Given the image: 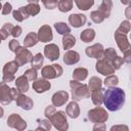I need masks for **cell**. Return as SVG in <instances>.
Returning a JSON list of instances; mask_svg holds the SVG:
<instances>
[{
    "label": "cell",
    "instance_id": "6da1fadb",
    "mask_svg": "<svg viewBox=\"0 0 131 131\" xmlns=\"http://www.w3.org/2000/svg\"><path fill=\"white\" fill-rule=\"evenodd\" d=\"M126 100V93L122 88L110 87L103 91L102 103L110 112H117L123 107Z\"/></svg>",
    "mask_w": 131,
    "mask_h": 131
},
{
    "label": "cell",
    "instance_id": "7a4b0ae2",
    "mask_svg": "<svg viewBox=\"0 0 131 131\" xmlns=\"http://www.w3.org/2000/svg\"><path fill=\"white\" fill-rule=\"evenodd\" d=\"M70 87L72 90V98L73 100L79 101L84 98H88L90 96L91 91L89 90L88 86L86 84L81 83L77 80H71L70 81Z\"/></svg>",
    "mask_w": 131,
    "mask_h": 131
},
{
    "label": "cell",
    "instance_id": "3957f363",
    "mask_svg": "<svg viewBox=\"0 0 131 131\" xmlns=\"http://www.w3.org/2000/svg\"><path fill=\"white\" fill-rule=\"evenodd\" d=\"M49 121L51 122V125L59 131H67L69 129L67 115H66V112L63 111H55V113L52 115Z\"/></svg>",
    "mask_w": 131,
    "mask_h": 131
},
{
    "label": "cell",
    "instance_id": "277c9868",
    "mask_svg": "<svg viewBox=\"0 0 131 131\" xmlns=\"http://www.w3.org/2000/svg\"><path fill=\"white\" fill-rule=\"evenodd\" d=\"M87 118L90 122L94 124H100V123H105L107 121L108 114L106 113V110H104L99 105L90 110L87 114Z\"/></svg>",
    "mask_w": 131,
    "mask_h": 131
},
{
    "label": "cell",
    "instance_id": "5b68a950",
    "mask_svg": "<svg viewBox=\"0 0 131 131\" xmlns=\"http://www.w3.org/2000/svg\"><path fill=\"white\" fill-rule=\"evenodd\" d=\"M62 73H63V70H62L61 66L58 63H52V64L45 66L41 70L42 78L47 79V80H51V79L60 77L62 75Z\"/></svg>",
    "mask_w": 131,
    "mask_h": 131
},
{
    "label": "cell",
    "instance_id": "8992f818",
    "mask_svg": "<svg viewBox=\"0 0 131 131\" xmlns=\"http://www.w3.org/2000/svg\"><path fill=\"white\" fill-rule=\"evenodd\" d=\"M18 68H19V66L17 64V62L15 60H10V61L6 62L2 70V74H3L2 81L5 83L12 82L15 78V74H16Z\"/></svg>",
    "mask_w": 131,
    "mask_h": 131
},
{
    "label": "cell",
    "instance_id": "52a82bcc",
    "mask_svg": "<svg viewBox=\"0 0 131 131\" xmlns=\"http://www.w3.org/2000/svg\"><path fill=\"white\" fill-rule=\"evenodd\" d=\"M15 58L14 60L17 62V64L19 67L25 66L28 62H31L32 58H33V54L30 50L27 49V47L25 46H20L15 52Z\"/></svg>",
    "mask_w": 131,
    "mask_h": 131
},
{
    "label": "cell",
    "instance_id": "ba28073f",
    "mask_svg": "<svg viewBox=\"0 0 131 131\" xmlns=\"http://www.w3.org/2000/svg\"><path fill=\"white\" fill-rule=\"evenodd\" d=\"M95 70H96L99 74H101V75H103V76H105V77L108 76V75L115 74V71H116V70L114 69L112 62L108 61L107 59H105L104 57L97 59V61H96V63H95Z\"/></svg>",
    "mask_w": 131,
    "mask_h": 131
},
{
    "label": "cell",
    "instance_id": "9c48e42d",
    "mask_svg": "<svg viewBox=\"0 0 131 131\" xmlns=\"http://www.w3.org/2000/svg\"><path fill=\"white\" fill-rule=\"evenodd\" d=\"M7 126L18 131H23L27 128L28 124L18 114H11L7 118Z\"/></svg>",
    "mask_w": 131,
    "mask_h": 131
},
{
    "label": "cell",
    "instance_id": "30bf717a",
    "mask_svg": "<svg viewBox=\"0 0 131 131\" xmlns=\"http://www.w3.org/2000/svg\"><path fill=\"white\" fill-rule=\"evenodd\" d=\"M103 51H104L103 45L100 44V43H95L91 46H88L85 49V53L88 57L96 58V59H99V58L103 57Z\"/></svg>",
    "mask_w": 131,
    "mask_h": 131
},
{
    "label": "cell",
    "instance_id": "8fae6325",
    "mask_svg": "<svg viewBox=\"0 0 131 131\" xmlns=\"http://www.w3.org/2000/svg\"><path fill=\"white\" fill-rule=\"evenodd\" d=\"M37 36H38V40L40 42H43V43L50 42L53 39V34H52L51 27L48 26V25H43L42 27L39 28Z\"/></svg>",
    "mask_w": 131,
    "mask_h": 131
},
{
    "label": "cell",
    "instance_id": "7c38bea8",
    "mask_svg": "<svg viewBox=\"0 0 131 131\" xmlns=\"http://www.w3.org/2000/svg\"><path fill=\"white\" fill-rule=\"evenodd\" d=\"M32 88L35 90V92L37 93H44L46 91H48L51 88V83L44 78H37L35 81H33L32 84Z\"/></svg>",
    "mask_w": 131,
    "mask_h": 131
},
{
    "label": "cell",
    "instance_id": "4fadbf2b",
    "mask_svg": "<svg viewBox=\"0 0 131 131\" xmlns=\"http://www.w3.org/2000/svg\"><path fill=\"white\" fill-rule=\"evenodd\" d=\"M12 101L10 94V87L5 82H0V102L4 105H8Z\"/></svg>",
    "mask_w": 131,
    "mask_h": 131
},
{
    "label": "cell",
    "instance_id": "5bb4252c",
    "mask_svg": "<svg viewBox=\"0 0 131 131\" xmlns=\"http://www.w3.org/2000/svg\"><path fill=\"white\" fill-rule=\"evenodd\" d=\"M114 37H115V40L117 42L118 47L120 48V50L122 52H125L126 50H128L130 48V43H129V40H128L126 34H123V33L116 30V32L114 34Z\"/></svg>",
    "mask_w": 131,
    "mask_h": 131
},
{
    "label": "cell",
    "instance_id": "9a60e30c",
    "mask_svg": "<svg viewBox=\"0 0 131 131\" xmlns=\"http://www.w3.org/2000/svg\"><path fill=\"white\" fill-rule=\"evenodd\" d=\"M59 48L56 44L54 43H50V44H47L45 47H44V55L51 61H54L56 59H58L59 57Z\"/></svg>",
    "mask_w": 131,
    "mask_h": 131
},
{
    "label": "cell",
    "instance_id": "2e32d148",
    "mask_svg": "<svg viewBox=\"0 0 131 131\" xmlns=\"http://www.w3.org/2000/svg\"><path fill=\"white\" fill-rule=\"evenodd\" d=\"M69 100V93L64 90H60L55 92L52 97H51V102L52 105L56 106H62L63 104H66V102H68Z\"/></svg>",
    "mask_w": 131,
    "mask_h": 131
},
{
    "label": "cell",
    "instance_id": "e0dca14e",
    "mask_svg": "<svg viewBox=\"0 0 131 131\" xmlns=\"http://www.w3.org/2000/svg\"><path fill=\"white\" fill-rule=\"evenodd\" d=\"M15 102H16L17 106H19L20 108H23V110H25V111H30V110H32L33 106H34V101H33V99H32L31 97L25 95L24 93H20V94L16 97Z\"/></svg>",
    "mask_w": 131,
    "mask_h": 131
},
{
    "label": "cell",
    "instance_id": "ac0fdd59",
    "mask_svg": "<svg viewBox=\"0 0 131 131\" xmlns=\"http://www.w3.org/2000/svg\"><path fill=\"white\" fill-rule=\"evenodd\" d=\"M87 21V17L85 14L82 13H73L69 16V23L73 28H81Z\"/></svg>",
    "mask_w": 131,
    "mask_h": 131
},
{
    "label": "cell",
    "instance_id": "d6986e66",
    "mask_svg": "<svg viewBox=\"0 0 131 131\" xmlns=\"http://www.w3.org/2000/svg\"><path fill=\"white\" fill-rule=\"evenodd\" d=\"M62 60L67 66L75 64L80 60V54L75 50H67L63 54Z\"/></svg>",
    "mask_w": 131,
    "mask_h": 131
},
{
    "label": "cell",
    "instance_id": "ffe728a7",
    "mask_svg": "<svg viewBox=\"0 0 131 131\" xmlns=\"http://www.w3.org/2000/svg\"><path fill=\"white\" fill-rule=\"evenodd\" d=\"M66 114L71 119H77L80 116V106L76 100L71 101L66 107Z\"/></svg>",
    "mask_w": 131,
    "mask_h": 131
},
{
    "label": "cell",
    "instance_id": "44dd1931",
    "mask_svg": "<svg viewBox=\"0 0 131 131\" xmlns=\"http://www.w3.org/2000/svg\"><path fill=\"white\" fill-rule=\"evenodd\" d=\"M15 88L20 93H26L29 90V80L25 75H21L15 79Z\"/></svg>",
    "mask_w": 131,
    "mask_h": 131
},
{
    "label": "cell",
    "instance_id": "7402d4cb",
    "mask_svg": "<svg viewBox=\"0 0 131 131\" xmlns=\"http://www.w3.org/2000/svg\"><path fill=\"white\" fill-rule=\"evenodd\" d=\"M21 9L28 18L29 16H35L40 12V5L38 3H29L26 6H21Z\"/></svg>",
    "mask_w": 131,
    "mask_h": 131
},
{
    "label": "cell",
    "instance_id": "603a6c76",
    "mask_svg": "<svg viewBox=\"0 0 131 131\" xmlns=\"http://www.w3.org/2000/svg\"><path fill=\"white\" fill-rule=\"evenodd\" d=\"M112 8H113V2H112V0H102L97 10L104 16V18H107L111 15Z\"/></svg>",
    "mask_w": 131,
    "mask_h": 131
},
{
    "label": "cell",
    "instance_id": "cb8c5ba5",
    "mask_svg": "<svg viewBox=\"0 0 131 131\" xmlns=\"http://www.w3.org/2000/svg\"><path fill=\"white\" fill-rule=\"evenodd\" d=\"M91 96V100L93 102L94 105L99 106L102 104V97H103V89L102 88H98L95 90H92L90 93Z\"/></svg>",
    "mask_w": 131,
    "mask_h": 131
},
{
    "label": "cell",
    "instance_id": "d4e9b609",
    "mask_svg": "<svg viewBox=\"0 0 131 131\" xmlns=\"http://www.w3.org/2000/svg\"><path fill=\"white\" fill-rule=\"evenodd\" d=\"M62 48L64 50H69L71 48H73L76 45V38L75 36H73L72 34H66L62 37Z\"/></svg>",
    "mask_w": 131,
    "mask_h": 131
},
{
    "label": "cell",
    "instance_id": "484cf974",
    "mask_svg": "<svg viewBox=\"0 0 131 131\" xmlns=\"http://www.w3.org/2000/svg\"><path fill=\"white\" fill-rule=\"evenodd\" d=\"M95 31L91 28H88V29H85L81 34H80V39L81 41H83L84 43H89L91 41L94 40L95 38Z\"/></svg>",
    "mask_w": 131,
    "mask_h": 131
},
{
    "label": "cell",
    "instance_id": "4316f807",
    "mask_svg": "<svg viewBox=\"0 0 131 131\" xmlns=\"http://www.w3.org/2000/svg\"><path fill=\"white\" fill-rule=\"evenodd\" d=\"M38 42H39V40H38L37 34L34 33V32H30V33L25 37V39H24V46L27 47V48L33 47V46H35Z\"/></svg>",
    "mask_w": 131,
    "mask_h": 131
},
{
    "label": "cell",
    "instance_id": "83f0119b",
    "mask_svg": "<svg viewBox=\"0 0 131 131\" xmlns=\"http://www.w3.org/2000/svg\"><path fill=\"white\" fill-rule=\"evenodd\" d=\"M73 79L77 81H84L88 76V70L86 68H77L73 71Z\"/></svg>",
    "mask_w": 131,
    "mask_h": 131
},
{
    "label": "cell",
    "instance_id": "f1b7e54d",
    "mask_svg": "<svg viewBox=\"0 0 131 131\" xmlns=\"http://www.w3.org/2000/svg\"><path fill=\"white\" fill-rule=\"evenodd\" d=\"M43 62H44V56L43 54L41 53H37L33 56L32 60H31V67L35 70H41L42 66H43Z\"/></svg>",
    "mask_w": 131,
    "mask_h": 131
},
{
    "label": "cell",
    "instance_id": "f546056e",
    "mask_svg": "<svg viewBox=\"0 0 131 131\" xmlns=\"http://www.w3.org/2000/svg\"><path fill=\"white\" fill-rule=\"evenodd\" d=\"M74 0H59L57 2V8L60 12H69L72 10Z\"/></svg>",
    "mask_w": 131,
    "mask_h": 131
},
{
    "label": "cell",
    "instance_id": "4dcf8cb0",
    "mask_svg": "<svg viewBox=\"0 0 131 131\" xmlns=\"http://www.w3.org/2000/svg\"><path fill=\"white\" fill-rule=\"evenodd\" d=\"M74 1L76 3L77 8L83 11L89 10L94 4V0H74Z\"/></svg>",
    "mask_w": 131,
    "mask_h": 131
},
{
    "label": "cell",
    "instance_id": "1f68e13d",
    "mask_svg": "<svg viewBox=\"0 0 131 131\" xmlns=\"http://www.w3.org/2000/svg\"><path fill=\"white\" fill-rule=\"evenodd\" d=\"M54 28L56 30V32L59 34V35H66V34H69L71 33V28L63 21H57L54 24Z\"/></svg>",
    "mask_w": 131,
    "mask_h": 131
},
{
    "label": "cell",
    "instance_id": "d6a6232c",
    "mask_svg": "<svg viewBox=\"0 0 131 131\" xmlns=\"http://www.w3.org/2000/svg\"><path fill=\"white\" fill-rule=\"evenodd\" d=\"M87 86H88L89 90L92 91V90L101 88V86H102V81H101L100 78H98V77H96V76H93V77L90 78V80H89Z\"/></svg>",
    "mask_w": 131,
    "mask_h": 131
},
{
    "label": "cell",
    "instance_id": "836d02e7",
    "mask_svg": "<svg viewBox=\"0 0 131 131\" xmlns=\"http://www.w3.org/2000/svg\"><path fill=\"white\" fill-rule=\"evenodd\" d=\"M103 83H104V85H105L107 88H110V87H115V86H117L118 83H119V78H118V76H116L115 74L108 75V76L105 77Z\"/></svg>",
    "mask_w": 131,
    "mask_h": 131
},
{
    "label": "cell",
    "instance_id": "e575fe53",
    "mask_svg": "<svg viewBox=\"0 0 131 131\" xmlns=\"http://www.w3.org/2000/svg\"><path fill=\"white\" fill-rule=\"evenodd\" d=\"M117 55H118V54H117V51H116V49L113 48V47L106 48V49H104V51H103V57H104L105 59H107L108 61H111V62H112V60H113Z\"/></svg>",
    "mask_w": 131,
    "mask_h": 131
},
{
    "label": "cell",
    "instance_id": "d590c367",
    "mask_svg": "<svg viewBox=\"0 0 131 131\" xmlns=\"http://www.w3.org/2000/svg\"><path fill=\"white\" fill-rule=\"evenodd\" d=\"M90 18H91V20H92L94 24H100V23H102V21L105 19L104 16H103L98 10L92 11V12L90 13Z\"/></svg>",
    "mask_w": 131,
    "mask_h": 131
},
{
    "label": "cell",
    "instance_id": "8d00e7d4",
    "mask_svg": "<svg viewBox=\"0 0 131 131\" xmlns=\"http://www.w3.org/2000/svg\"><path fill=\"white\" fill-rule=\"evenodd\" d=\"M37 122L39 123V126L36 128V130H44V131H48L51 129V122L46 119V120H37Z\"/></svg>",
    "mask_w": 131,
    "mask_h": 131
},
{
    "label": "cell",
    "instance_id": "74e56055",
    "mask_svg": "<svg viewBox=\"0 0 131 131\" xmlns=\"http://www.w3.org/2000/svg\"><path fill=\"white\" fill-rule=\"evenodd\" d=\"M24 75L27 77V79H28L29 81H32V82L35 81V80L37 79V76H38L37 70H35V69H33V68L27 70V71L24 73Z\"/></svg>",
    "mask_w": 131,
    "mask_h": 131
},
{
    "label": "cell",
    "instance_id": "f35d334b",
    "mask_svg": "<svg viewBox=\"0 0 131 131\" xmlns=\"http://www.w3.org/2000/svg\"><path fill=\"white\" fill-rule=\"evenodd\" d=\"M117 31L127 35L129 33V31H130V21L129 20H123L120 24V27L117 29Z\"/></svg>",
    "mask_w": 131,
    "mask_h": 131
},
{
    "label": "cell",
    "instance_id": "ab89813d",
    "mask_svg": "<svg viewBox=\"0 0 131 131\" xmlns=\"http://www.w3.org/2000/svg\"><path fill=\"white\" fill-rule=\"evenodd\" d=\"M123 63H124V59H123L122 56H119V55H117V56L112 60V64H113V67H114L115 70L121 69V67L123 66Z\"/></svg>",
    "mask_w": 131,
    "mask_h": 131
},
{
    "label": "cell",
    "instance_id": "60d3db41",
    "mask_svg": "<svg viewBox=\"0 0 131 131\" xmlns=\"http://www.w3.org/2000/svg\"><path fill=\"white\" fill-rule=\"evenodd\" d=\"M42 2H43V5L45 6L46 9L52 10V9L57 7V2L58 1L57 0H42Z\"/></svg>",
    "mask_w": 131,
    "mask_h": 131
},
{
    "label": "cell",
    "instance_id": "b9f144b4",
    "mask_svg": "<svg viewBox=\"0 0 131 131\" xmlns=\"http://www.w3.org/2000/svg\"><path fill=\"white\" fill-rule=\"evenodd\" d=\"M55 111H56V108H55L54 105H48V106H46V108H45V111H44V116H45V118L49 120V119L52 117V115L55 113Z\"/></svg>",
    "mask_w": 131,
    "mask_h": 131
},
{
    "label": "cell",
    "instance_id": "7bdbcfd3",
    "mask_svg": "<svg viewBox=\"0 0 131 131\" xmlns=\"http://www.w3.org/2000/svg\"><path fill=\"white\" fill-rule=\"evenodd\" d=\"M8 47H9L10 51L15 52V51L20 47V44H19V42H18V41H16L15 39H12V40H10V41H9V43H8Z\"/></svg>",
    "mask_w": 131,
    "mask_h": 131
},
{
    "label": "cell",
    "instance_id": "ee69618b",
    "mask_svg": "<svg viewBox=\"0 0 131 131\" xmlns=\"http://www.w3.org/2000/svg\"><path fill=\"white\" fill-rule=\"evenodd\" d=\"M12 16H13V18H14L16 21H18V23H21V21L25 19V16H24V14L21 13V11H20L19 9L13 10V11H12Z\"/></svg>",
    "mask_w": 131,
    "mask_h": 131
},
{
    "label": "cell",
    "instance_id": "f6af8a7d",
    "mask_svg": "<svg viewBox=\"0 0 131 131\" xmlns=\"http://www.w3.org/2000/svg\"><path fill=\"white\" fill-rule=\"evenodd\" d=\"M21 33H23L21 27H19V26H13L12 31H11V36L13 38H18L21 35Z\"/></svg>",
    "mask_w": 131,
    "mask_h": 131
},
{
    "label": "cell",
    "instance_id": "bcb514c9",
    "mask_svg": "<svg viewBox=\"0 0 131 131\" xmlns=\"http://www.w3.org/2000/svg\"><path fill=\"white\" fill-rule=\"evenodd\" d=\"M2 14L3 15H7L9 14L10 12H12V5L9 3V2H6L3 6H2V10H1Z\"/></svg>",
    "mask_w": 131,
    "mask_h": 131
},
{
    "label": "cell",
    "instance_id": "7dc6e473",
    "mask_svg": "<svg viewBox=\"0 0 131 131\" xmlns=\"http://www.w3.org/2000/svg\"><path fill=\"white\" fill-rule=\"evenodd\" d=\"M123 53H124V57H123L124 62L130 63V62H131V59H130V57H131V49L129 48L128 50H126V51H125V52H123Z\"/></svg>",
    "mask_w": 131,
    "mask_h": 131
},
{
    "label": "cell",
    "instance_id": "c3c4849f",
    "mask_svg": "<svg viewBox=\"0 0 131 131\" xmlns=\"http://www.w3.org/2000/svg\"><path fill=\"white\" fill-rule=\"evenodd\" d=\"M117 130H126V131H128L129 128L126 125H116V126L111 127V131H117Z\"/></svg>",
    "mask_w": 131,
    "mask_h": 131
},
{
    "label": "cell",
    "instance_id": "681fc988",
    "mask_svg": "<svg viewBox=\"0 0 131 131\" xmlns=\"http://www.w3.org/2000/svg\"><path fill=\"white\" fill-rule=\"evenodd\" d=\"M12 28H13V26H12V24H10V23H5V24L3 25V27H2V29H3L4 31H6L9 35H11Z\"/></svg>",
    "mask_w": 131,
    "mask_h": 131
},
{
    "label": "cell",
    "instance_id": "f907efd6",
    "mask_svg": "<svg viewBox=\"0 0 131 131\" xmlns=\"http://www.w3.org/2000/svg\"><path fill=\"white\" fill-rule=\"evenodd\" d=\"M10 94H11V98H12V100H15L16 97L20 94V92H19L16 88H10Z\"/></svg>",
    "mask_w": 131,
    "mask_h": 131
},
{
    "label": "cell",
    "instance_id": "816d5d0a",
    "mask_svg": "<svg viewBox=\"0 0 131 131\" xmlns=\"http://www.w3.org/2000/svg\"><path fill=\"white\" fill-rule=\"evenodd\" d=\"M8 36H9V34L1 28V29H0V39H1V40H5V39L8 38Z\"/></svg>",
    "mask_w": 131,
    "mask_h": 131
},
{
    "label": "cell",
    "instance_id": "f5cc1de1",
    "mask_svg": "<svg viewBox=\"0 0 131 131\" xmlns=\"http://www.w3.org/2000/svg\"><path fill=\"white\" fill-rule=\"evenodd\" d=\"M93 130H105V124L100 123V124H95L93 127Z\"/></svg>",
    "mask_w": 131,
    "mask_h": 131
},
{
    "label": "cell",
    "instance_id": "db71d44e",
    "mask_svg": "<svg viewBox=\"0 0 131 131\" xmlns=\"http://www.w3.org/2000/svg\"><path fill=\"white\" fill-rule=\"evenodd\" d=\"M130 8H131V6H130V5H128V7H127V10H126V16H127V18H128V19L131 17V15H130V13H129V11H130Z\"/></svg>",
    "mask_w": 131,
    "mask_h": 131
},
{
    "label": "cell",
    "instance_id": "11a10c76",
    "mask_svg": "<svg viewBox=\"0 0 131 131\" xmlns=\"http://www.w3.org/2000/svg\"><path fill=\"white\" fill-rule=\"evenodd\" d=\"M120 1L124 5H130V3H131V0H120Z\"/></svg>",
    "mask_w": 131,
    "mask_h": 131
},
{
    "label": "cell",
    "instance_id": "9f6ffc18",
    "mask_svg": "<svg viewBox=\"0 0 131 131\" xmlns=\"http://www.w3.org/2000/svg\"><path fill=\"white\" fill-rule=\"evenodd\" d=\"M3 116H4V110L2 106H0V119L3 118Z\"/></svg>",
    "mask_w": 131,
    "mask_h": 131
},
{
    "label": "cell",
    "instance_id": "6f0895ef",
    "mask_svg": "<svg viewBox=\"0 0 131 131\" xmlns=\"http://www.w3.org/2000/svg\"><path fill=\"white\" fill-rule=\"evenodd\" d=\"M29 3H38L40 0H27Z\"/></svg>",
    "mask_w": 131,
    "mask_h": 131
},
{
    "label": "cell",
    "instance_id": "680465c9",
    "mask_svg": "<svg viewBox=\"0 0 131 131\" xmlns=\"http://www.w3.org/2000/svg\"><path fill=\"white\" fill-rule=\"evenodd\" d=\"M2 6H3V5L1 4V1H0V10H2Z\"/></svg>",
    "mask_w": 131,
    "mask_h": 131
},
{
    "label": "cell",
    "instance_id": "91938a15",
    "mask_svg": "<svg viewBox=\"0 0 131 131\" xmlns=\"http://www.w3.org/2000/svg\"><path fill=\"white\" fill-rule=\"evenodd\" d=\"M1 42H2V40H1V39H0V44H1Z\"/></svg>",
    "mask_w": 131,
    "mask_h": 131
},
{
    "label": "cell",
    "instance_id": "94428289",
    "mask_svg": "<svg viewBox=\"0 0 131 131\" xmlns=\"http://www.w3.org/2000/svg\"><path fill=\"white\" fill-rule=\"evenodd\" d=\"M57 1H59V0H57Z\"/></svg>",
    "mask_w": 131,
    "mask_h": 131
},
{
    "label": "cell",
    "instance_id": "6125c7cd",
    "mask_svg": "<svg viewBox=\"0 0 131 131\" xmlns=\"http://www.w3.org/2000/svg\"><path fill=\"white\" fill-rule=\"evenodd\" d=\"M0 1H1V0H0Z\"/></svg>",
    "mask_w": 131,
    "mask_h": 131
}]
</instances>
